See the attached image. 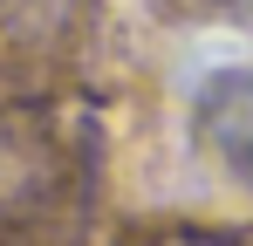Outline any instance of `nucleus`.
I'll return each instance as SVG.
<instances>
[{
    "instance_id": "2",
    "label": "nucleus",
    "mask_w": 253,
    "mask_h": 246,
    "mask_svg": "<svg viewBox=\"0 0 253 246\" xmlns=\"http://www.w3.org/2000/svg\"><path fill=\"white\" fill-rule=\"evenodd\" d=\"M185 14H247L253 0H178Z\"/></svg>"
},
{
    "instance_id": "1",
    "label": "nucleus",
    "mask_w": 253,
    "mask_h": 246,
    "mask_svg": "<svg viewBox=\"0 0 253 246\" xmlns=\"http://www.w3.org/2000/svg\"><path fill=\"white\" fill-rule=\"evenodd\" d=\"M192 123L233 171L253 178V69H219V76L199 82V103H192Z\"/></svg>"
}]
</instances>
